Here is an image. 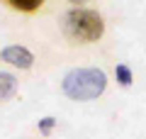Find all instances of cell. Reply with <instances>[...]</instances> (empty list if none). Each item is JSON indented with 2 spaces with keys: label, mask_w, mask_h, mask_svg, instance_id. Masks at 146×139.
Returning <instances> with one entry per match:
<instances>
[{
  "label": "cell",
  "mask_w": 146,
  "mask_h": 139,
  "mask_svg": "<svg viewBox=\"0 0 146 139\" xmlns=\"http://www.w3.org/2000/svg\"><path fill=\"white\" fill-rule=\"evenodd\" d=\"M63 93H66L71 100H78V103H85V100H95L100 98L107 88V76H105L102 68H73L63 76L61 83Z\"/></svg>",
  "instance_id": "obj_1"
},
{
  "label": "cell",
  "mask_w": 146,
  "mask_h": 139,
  "mask_svg": "<svg viewBox=\"0 0 146 139\" xmlns=\"http://www.w3.org/2000/svg\"><path fill=\"white\" fill-rule=\"evenodd\" d=\"M63 32L73 41H98L105 32V22L95 10L76 7L63 17Z\"/></svg>",
  "instance_id": "obj_2"
},
{
  "label": "cell",
  "mask_w": 146,
  "mask_h": 139,
  "mask_svg": "<svg viewBox=\"0 0 146 139\" xmlns=\"http://www.w3.org/2000/svg\"><path fill=\"white\" fill-rule=\"evenodd\" d=\"M0 56H3V61L12 63V66H20V68H29L34 63V54L29 49H25V46H7V49H3Z\"/></svg>",
  "instance_id": "obj_3"
},
{
  "label": "cell",
  "mask_w": 146,
  "mask_h": 139,
  "mask_svg": "<svg viewBox=\"0 0 146 139\" xmlns=\"http://www.w3.org/2000/svg\"><path fill=\"white\" fill-rule=\"evenodd\" d=\"M17 93V78L12 73H0V100H7Z\"/></svg>",
  "instance_id": "obj_4"
},
{
  "label": "cell",
  "mask_w": 146,
  "mask_h": 139,
  "mask_svg": "<svg viewBox=\"0 0 146 139\" xmlns=\"http://www.w3.org/2000/svg\"><path fill=\"white\" fill-rule=\"evenodd\" d=\"M115 76H117V81H119L122 86H131V81H134L131 68L127 66V63H117V66H115Z\"/></svg>",
  "instance_id": "obj_5"
},
{
  "label": "cell",
  "mask_w": 146,
  "mask_h": 139,
  "mask_svg": "<svg viewBox=\"0 0 146 139\" xmlns=\"http://www.w3.org/2000/svg\"><path fill=\"white\" fill-rule=\"evenodd\" d=\"M12 7H17V10H25V12H32L36 10V7H42L44 0H7Z\"/></svg>",
  "instance_id": "obj_6"
},
{
  "label": "cell",
  "mask_w": 146,
  "mask_h": 139,
  "mask_svg": "<svg viewBox=\"0 0 146 139\" xmlns=\"http://www.w3.org/2000/svg\"><path fill=\"white\" fill-rule=\"evenodd\" d=\"M54 124H56V120H54V117H44L42 122H39V132H42V134H49Z\"/></svg>",
  "instance_id": "obj_7"
},
{
  "label": "cell",
  "mask_w": 146,
  "mask_h": 139,
  "mask_svg": "<svg viewBox=\"0 0 146 139\" xmlns=\"http://www.w3.org/2000/svg\"><path fill=\"white\" fill-rule=\"evenodd\" d=\"M71 3H83V0H71Z\"/></svg>",
  "instance_id": "obj_8"
}]
</instances>
